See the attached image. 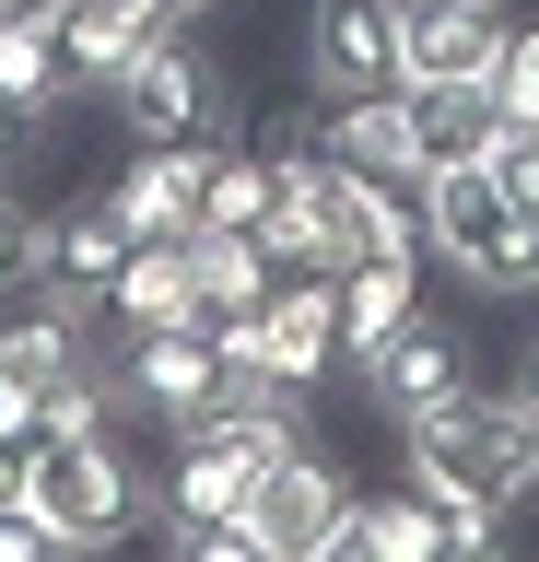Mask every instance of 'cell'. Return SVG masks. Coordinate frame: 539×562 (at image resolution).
<instances>
[{
    "label": "cell",
    "mask_w": 539,
    "mask_h": 562,
    "mask_svg": "<svg viewBox=\"0 0 539 562\" xmlns=\"http://www.w3.org/2000/svg\"><path fill=\"white\" fill-rule=\"evenodd\" d=\"M398 481L423 504H528L539 492V398L528 386H481L469 375L458 398L398 422Z\"/></svg>",
    "instance_id": "1"
},
{
    "label": "cell",
    "mask_w": 539,
    "mask_h": 562,
    "mask_svg": "<svg viewBox=\"0 0 539 562\" xmlns=\"http://www.w3.org/2000/svg\"><path fill=\"white\" fill-rule=\"evenodd\" d=\"M24 504H36L71 551H117V539H142V527H153V469L117 446V422H94V434H47Z\"/></svg>",
    "instance_id": "2"
},
{
    "label": "cell",
    "mask_w": 539,
    "mask_h": 562,
    "mask_svg": "<svg viewBox=\"0 0 539 562\" xmlns=\"http://www.w3.org/2000/svg\"><path fill=\"white\" fill-rule=\"evenodd\" d=\"M106 117L130 140H235V70H223L188 24H165L142 59L106 82Z\"/></svg>",
    "instance_id": "3"
},
{
    "label": "cell",
    "mask_w": 539,
    "mask_h": 562,
    "mask_svg": "<svg viewBox=\"0 0 539 562\" xmlns=\"http://www.w3.org/2000/svg\"><path fill=\"white\" fill-rule=\"evenodd\" d=\"M106 375H117V398H130V411H153L165 434H188V422H212L223 398H235V386H223L212 316H200V328H130Z\"/></svg>",
    "instance_id": "4"
},
{
    "label": "cell",
    "mask_w": 539,
    "mask_h": 562,
    "mask_svg": "<svg viewBox=\"0 0 539 562\" xmlns=\"http://www.w3.org/2000/svg\"><path fill=\"white\" fill-rule=\"evenodd\" d=\"M305 94H398V0H305Z\"/></svg>",
    "instance_id": "5"
},
{
    "label": "cell",
    "mask_w": 539,
    "mask_h": 562,
    "mask_svg": "<svg viewBox=\"0 0 539 562\" xmlns=\"http://www.w3.org/2000/svg\"><path fill=\"white\" fill-rule=\"evenodd\" d=\"M411 200H423V258H446L458 281L493 270L504 223H516V200H504L493 153H481V165H434V176H411Z\"/></svg>",
    "instance_id": "6"
},
{
    "label": "cell",
    "mask_w": 539,
    "mask_h": 562,
    "mask_svg": "<svg viewBox=\"0 0 539 562\" xmlns=\"http://www.w3.org/2000/svg\"><path fill=\"white\" fill-rule=\"evenodd\" d=\"M363 375V398L388 422H411V411H434V398H458L469 375H481V351H469V328L458 316H434V305H411V328H398L375 363H352Z\"/></svg>",
    "instance_id": "7"
},
{
    "label": "cell",
    "mask_w": 539,
    "mask_h": 562,
    "mask_svg": "<svg viewBox=\"0 0 539 562\" xmlns=\"http://www.w3.org/2000/svg\"><path fill=\"white\" fill-rule=\"evenodd\" d=\"M258 504V469L235 446H223L212 422H188V434H165V469H153V539L165 527H212V516H247Z\"/></svg>",
    "instance_id": "8"
},
{
    "label": "cell",
    "mask_w": 539,
    "mask_h": 562,
    "mask_svg": "<svg viewBox=\"0 0 539 562\" xmlns=\"http://www.w3.org/2000/svg\"><path fill=\"white\" fill-rule=\"evenodd\" d=\"M504 24L516 12H481V0H398V82H493Z\"/></svg>",
    "instance_id": "9"
},
{
    "label": "cell",
    "mask_w": 539,
    "mask_h": 562,
    "mask_svg": "<svg viewBox=\"0 0 539 562\" xmlns=\"http://www.w3.org/2000/svg\"><path fill=\"white\" fill-rule=\"evenodd\" d=\"M200 176H212V140H130V165L106 176V200H117V223L142 246H177L200 223Z\"/></svg>",
    "instance_id": "10"
},
{
    "label": "cell",
    "mask_w": 539,
    "mask_h": 562,
    "mask_svg": "<svg viewBox=\"0 0 539 562\" xmlns=\"http://www.w3.org/2000/svg\"><path fill=\"white\" fill-rule=\"evenodd\" d=\"M352 469H340V457L328 446H293L282 469H270V481H258V527H270V551L282 562H305V551H328V539H340V504H352Z\"/></svg>",
    "instance_id": "11"
},
{
    "label": "cell",
    "mask_w": 539,
    "mask_h": 562,
    "mask_svg": "<svg viewBox=\"0 0 539 562\" xmlns=\"http://www.w3.org/2000/svg\"><path fill=\"white\" fill-rule=\"evenodd\" d=\"M258 328H270V375H282L293 398H317V386L340 375V281L328 270H282V293L258 305Z\"/></svg>",
    "instance_id": "12"
},
{
    "label": "cell",
    "mask_w": 539,
    "mask_h": 562,
    "mask_svg": "<svg viewBox=\"0 0 539 562\" xmlns=\"http://www.w3.org/2000/svg\"><path fill=\"white\" fill-rule=\"evenodd\" d=\"M130 223H117V200L106 188H82V200H59L47 211V258H36V281L47 293H71V305H106V281H117V258H130Z\"/></svg>",
    "instance_id": "13"
},
{
    "label": "cell",
    "mask_w": 539,
    "mask_h": 562,
    "mask_svg": "<svg viewBox=\"0 0 539 562\" xmlns=\"http://www.w3.org/2000/svg\"><path fill=\"white\" fill-rule=\"evenodd\" d=\"M293 140L328 153V165H352V176H423L411 165V105L398 94H317V117Z\"/></svg>",
    "instance_id": "14"
},
{
    "label": "cell",
    "mask_w": 539,
    "mask_h": 562,
    "mask_svg": "<svg viewBox=\"0 0 539 562\" xmlns=\"http://www.w3.org/2000/svg\"><path fill=\"white\" fill-rule=\"evenodd\" d=\"M340 375L352 363H375V351L411 328V305H423V258H340Z\"/></svg>",
    "instance_id": "15"
},
{
    "label": "cell",
    "mask_w": 539,
    "mask_h": 562,
    "mask_svg": "<svg viewBox=\"0 0 539 562\" xmlns=\"http://www.w3.org/2000/svg\"><path fill=\"white\" fill-rule=\"evenodd\" d=\"M398 105H411V165H481L504 140V105L493 82H398Z\"/></svg>",
    "instance_id": "16"
},
{
    "label": "cell",
    "mask_w": 539,
    "mask_h": 562,
    "mask_svg": "<svg viewBox=\"0 0 539 562\" xmlns=\"http://www.w3.org/2000/svg\"><path fill=\"white\" fill-rule=\"evenodd\" d=\"M188 270H200V316H258L282 293V258L258 246V223H188Z\"/></svg>",
    "instance_id": "17"
},
{
    "label": "cell",
    "mask_w": 539,
    "mask_h": 562,
    "mask_svg": "<svg viewBox=\"0 0 539 562\" xmlns=\"http://www.w3.org/2000/svg\"><path fill=\"white\" fill-rule=\"evenodd\" d=\"M106 316H117V340L130 328H200V270H188V235L177 246H130L106 281Z\"/></svg>",
    "instance_id": "18"
},
{
    "label": "cell",
    "mask_w": 539,
    "mask_h": 562,
    "mask_svg": "<svg viewBox=\"0 0 539 562\" xmlns=\"http://www.w3.org/2000/svg\"><path fill=\"white\" fill-rule=\"evenodd\" d=\"M59 35H71V59H82V82H94V94H106L117 70L142 59L153 35H165V0H71V12H59Z\"/></svg>",
    "instance_id": "19"
},
{
    "label": "cell",
    "mask_w": 539,
    "mask_h": 562,
    "mask_svg": "<svg viewBox=\"0 0 539 562\" xmlns=\"http://www.w3.org/2000/svg\"><path fill=\"white\" fill-rule=\"evenodd\" d=\"M328 551H388V562H434L446 539H434V504L411 481H388V492H352L340 504V539Z\"/></svg>",
    "instance_id": "20"
},
{
    "label": "cell",
    "mask_w": 539,
    "mask_h": 562,
    "mask_svg": "<svg viewBox=\"0 0 539 562\" xmlns=\"http://www.w3.org/2000/svg\"><path fill=\"white\" fill-rule=\"evenodd\" d=\"M0 94H12V105H36V117H59V105L82 94L71 35H59V24H0Z\"/></svg>",
    "instance_id": "21"
},
{
    "label": "cell",
    "mask_w": 539,
    "mask_h": 562,
    "mask_svg": "<svg viewBox=\"0 0 539 562\" xmlns=\"http://www.w3.org/2000/svg\"><path fill=\"white\" fill-rule=\"evenodd\" d=\"M47 258V211L36 200H12V176H0V293H24Z\"/></svg>",
    "instance_id": "22"
},
{
    "label": "cell",
    "mask_w": 539,
    "mask_h": 562,
    "mask_svg": "<svg viewBox=\"0 0 539 562\" xmlns=\"http://www.w3.org/2000/svg\"><path fill=\"white\" fill-rule=\"evenodd\" d=\"M493 105H504V117H539V24H504V59H493Z\"/></svg>",
    "instance_id": "23"
},
{
    "label": "cell",
    "mask_w": 539,
    "mask_h": 562,
    "mask_svg": "<svg viewBox=\"0 0 539 562\" xmlns=\"http://www.w3.org/2000/svg\"><path fill=\"white\" fill-rule=\"evenodd\" d=\"M493 176H504V200H516V211H539V117H504Z\"/></svg>",
    "instance_id": "24"
},
{
    "label": "cell",
    "mask_w": 539,
    "mask_h": 562,
    "mask_svg": "<svg viewBox=\"0 0 539 562\" xmlns=\"http://www.w3.org/2000/svg\"><path fill=\"white\" fill-rule=\"evenodd\" d=\"M59 551H71V539H59V527L12 492V504H0V562H59Z\"/></svg>",
    "instance_id": "25"
},
{
    "label": "cell",
    "mask_w": 539,
    "mask_h": 562,
    "mask_svg": "<svg viewBox=\"0 0 539 562\" xmlns=\"http://www.w3.org/2000/svg\"><path fill=\"white\" fill-rule=\"evenodd\" d=\"M36 140H47V117H36V105H12V94H0V176L24 165V153H36Z\"/></svg>",
    "instance_id": "26"
},
{
    "label": "cell",
    "mask_w": 539,
    "mask_h": 562,
    "mask_svg": "<svg viewBox=\"0 0 539 562\" xmlns=\"http://www.w3.org/2000/svg\"><path fill=\"white\" fill-rule=\"evenodd\" d=\"M71 0H0V24H59Z\"/></svg>",
    "instance_id": "27"
},
{
    "label": "cell",
    "mask_w": 539,
    "mask_h": 562,
    "mask_svg": "<svg viewBox=\"0 0 539 562\" xmlns=\"http://www.w3.org/2000/svg\"><path fill=\"white\" fill-rule=\"evenodd\" d=\"M24 411H36V398H24V386H12V375H0V434H12V422H24Z\"/></svg>",
    "instance_id": "28"
},
{
    "label": "cell",
    "mask_w": 539,
    "mask_h": 562,
    "mask_svg": "<svg viewBox=\"0 0 539 562\" xmlns=\"http://www.w3.org/2000/svg\"><path fill=\"white\" fill-rule=\"evenodd\" d=\"M212 12H223V0H165V24H212Z\"/></svg>",
    "instance_id": "29"
},
{
    "label": "cell",
    "mask_w": 539,
    "mask_h": 562,
    "mask_svg": "<svg viewBox=\"0 0 539 562\" xmlns=\"http://www.w3.org/2000/svg\"><path fill=\"white\" fill-rule=\"evenodd\" d=\"M516 386H528V398H539V340H528V351H516Z\"/></svg>",
    "instance_id": "30"
},
{
    "label": "cell",
    "mask_w": 539,
    "mask_h": 562,
    "mask_svg": "<svg viewBox=\"0 0 539 562\" xmlns=\"http://www.w3.org/2000/svg\"><path fill=\"white\" fill-rule=\"evenodd\" d=\"M481 12H516V0H481Z\"/></svg>",
    "instance_id": "31"
}]
</instances>
